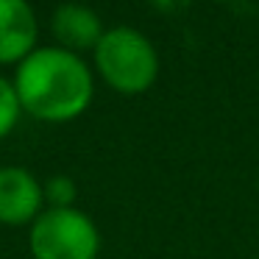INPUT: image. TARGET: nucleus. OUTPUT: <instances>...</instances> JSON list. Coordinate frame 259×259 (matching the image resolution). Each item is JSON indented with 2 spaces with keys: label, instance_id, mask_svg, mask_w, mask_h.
<instances>
[{
  "label": "nucleus",
  "instance_id": "20e7f679",
  "mask_svg": "<svg viewBox=\"0 0 259 259\" xmlns=\"http://www.w3.org/2000/svg\"><path fill=\"white\" fill-rule=\"evenodd\" d=\"M42 209H45V190L31 170L17 167V164L0 167V223H34L42 214Z\"/></svg>",
  "mask_w": 259,
  "mask_h": 259
},
{
  "label": "nucleus",
  "instance_id": "6e6552de",
  "mask_svg": "<svg viewBox=\"0 0 259 259\" xmlns=\"http://www.w3.org/2000/svg\"><path fill=\"white\" fill-rule=\"evenodd\" d=\"M45 190V206L53 209H64V206H75V181L67 176H53L42 184Z\"/></svg>",
  "mask_w": 259,
  "mask_h": 259
},
{
  "label": "nucleus",
  "instance_id": "f03ea898",
  "mask_svg": "<svg viewBox=\"0 0 259 259\" xmlns=\"http://www.w3.org/2000/svg\"><path fill=\"white\" fill-rule=\"evenodd\" d=\"M95 73L120 95H142L159 78V53L142 31L131 25L106 28L92 51Z\"/></svg>",
  "mask_w": 259,
  "mask_h": 259
},
{
  "label": "nucleus",
  "instance_id": "39448f33",
  "mask_svg": "<svg viewBox=\"0 0 259 259\" xmlns=\"http://www.w3.org/2000/svg\"><path fill=\"white\" fill-rule=\"evenodd\" d=\"M39 23L28 0H0V64L17 67L36 51Z\"/></svg>",
  "mask_w": 259,
  "mask_h": 259
},
{
  "label": "nucleus",
  "instance_id": "0eeeda50",
  "mask_svg": "<svg viewBox=\"0 0 259 259\" xmlns=\"http://www.w3.org/2000/svg\"><path fill=\"white\" fill-rule=\"evenodd\" d=\"M20 117H23V106H20L14 81L0 75V140L17 128Z\"/></svg>",
  "mask_w": 259,
  "mask_h": 259
},
{
  "label": "nucleus",
  "instance_id": "f257e3e1",
  "mask_svg": "<svg viewBox=\"0 0 259 259\" xmlns=\"http://www.w3.org/2000/svg\"><path fill=\"white\" fill-rule=\"evenodd\" d=\"M23 114L42 123H70L90 109L95 95V73L84 56L59 45L36 48L14 70Z\"/></svg>",
  "mask_w": 259,
  "mask_h": 259
},
{
  "label": "nucleus",
  "instance_id": "7ed1b4c3",
  "mask_svg": "<svg viewBox=\"0 0 259 259\" xmlns=\"http://www.w3.org/2000/svg\"><path fill=\"white\" fill-rule=\"evenodd\" d=\"M28 248L34 259H98L101 231L90 214L75 206H45L31 223Z\"/></svg>",
  "mask_w": 259,
  "mask_h": 259
},
{
  "label": "nucleus",
  "instance_id": "423d86ee",
  "mask_svg": "<svg viewBox=\"0 0 259 259\" xmlns=\"http://www.w3.org/2000/svg\"><path fill=\"white\" fill-rule=\"evenodd\" d=\"M51 31L56 36L59 48L81 56L84 51H95L98 48L101 36L106 34V25H103L101 14L92 6L70 0V3L56 6V12L51 17Z\"/></svg>",
  "mask_w": 259,
  "mask_h": 259
}]
</instances>
